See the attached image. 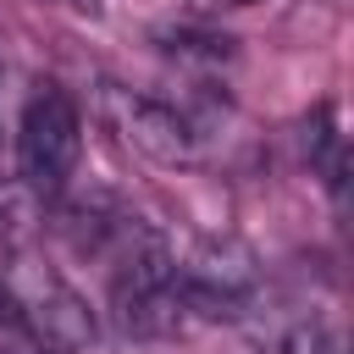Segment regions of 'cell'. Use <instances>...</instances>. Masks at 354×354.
<instances>
[{
    "mask_svg": "<svg viewBox=\"0 0 354 354\" xmlns=\"http://www.w3.org/2000/svg\"><path fill=\"white\" fill-rule=\"evenodd\" d=\"M83 155V111L61 83H39L17 127V171L39 199H61Z\"/></svg>",
    "mask_w": 354,
    "mask_h": 354,
    "instance_id": "cell-1",
    "label": "cell"
},
{
    "mask_svg": "<svg viewBox=\"0 0 354 354\" xmlns=\"http://www.w3.org/2000/svg\"><path fill=\"white\" fill-rule=\"evenodd\" d=\"M254 282H260V260L243 238L221 232V238H205L188 260H177V293H183V310H199V315H238L249 299H254Z\"/></svg>",
    "mask_w": 354,
    "mask_h": 354,
    "instance_id": "cell-2",
    "label": "cell"
},
{
    "mask_svg": "<svg viewBox=\"0 0 354 354\" xmlns=\"http://www.w3.org/2000/svg\"><path fill=\"white\" fill-rule=\"evenodd\" d=\"M105 116H111V127H116L144 160H155V166H188V160L199 155L194 122H188L171 100H160V94L111 83V88H105Z\"/></svg>",
    "mask_w": 354,
    "mask_h": 354,
    "instance_id": "cell-3",
    "label": "cell"
},
{
    "mask_svg": "<svg viewBox=\"0 0 354 354\" xmlns=\"http://www.w3.org/2000/svg\"><path fill=\"white\" fill-rule=\"evenodd\" d=\"M11 288H17L22 332H28L39 348H50V354H77V348L94 343V315H88V304H83L77 288H66V282L50 277V271H33V277H22V282H11Z\"/></svg>",
    "mask_w": 354,
    "mask_h": 354,
    "instance_id": "cell-4",
    "label": "cell"
},
{
    "mask_svg": "<svg viewBox=\"0 0 354 354\" xmlns=\"http://www.w3.org/2000/svg\"><path fill=\"white\" fill-rule=\"evenodd\" d=\"M304 155L310 171H321V183L332 188V199H343V177H348V155H343V133L332 122V105H315L304 116Z\"/></svg>",
    "mask_w": 354,
    "mask_h": 354,
    "instance_id": "cell-5",
    "label": "cell"
},
{
    "mask_svg": "<svg viewBox=\"0 0 354 354\" xmlns=\"http://www.w3.org/2000/svg\"><path fill=\"white\" fill-rule=\"evenodd\" d=\"M0 326L22 332V310H17V288H11V277H0Z\"/></svg>",
    "mask_w": 354,
    "mask_h": 354,
    "instance_id": "cell-6",
    "label": "cell"
},
{
    "mask_svg": "<svg viewBox=\"0 0 354 354\" xmlns=\"http://www.w3.org/2000/svg\"><path fill=\"white\" fill-rule=\"evenodd\" d=\"M205 11H221V6H254V0H199Z\"/></svg>",
    "mask_w": 354,
    "mask_h": 354,
    "instance_id": "cell-7",
    "label": "cell"
},
{
    "mask_svg": "<svg viewBox=\"0 0 354 354\" xmlns=\"http://www.w3.org/2000/svg\"><path fill=\"white\" fill-rule=\"evenodd\" d=\"M66 6H77V11H94V0H66Z\"/></svg>",
    "mask_w": 354,
    "mask_h": 354,
    "instance_id": "cell-8",
    "label": "cell"
}]
</instances>
